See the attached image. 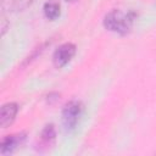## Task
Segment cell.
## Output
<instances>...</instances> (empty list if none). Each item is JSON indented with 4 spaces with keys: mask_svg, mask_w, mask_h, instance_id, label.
<instances>
[{
    "mask_svg": "<svg viewBox=\"0 0 156 156\" xmlns=\"http://www.w3.org/2000/svg\"><path fill=\"white\" fill-rule=\"evenodd\" d=\"M55 135H56V133H55L54 126H52V124H48V126L43 129V132H41V134H40V143H41L43 145H45V146H49V145L54 141Z\"/></svg>",
    "mask_w": 156,
    "mask_h": 156,
    "instance_id": "cell-8",
    "label": "cell"
},
{
    "mask_svg": "<svg viewBox=\"0 0 156 156\" xmlns=\"http://www.w3.org/2000/svg\"><path fill=\"white\" fill-rule=\"evenodd\" d=\"M136 15L133 11L122 12L119 10L110 11L104 18V26L106 29L118 33V34H127L135 20Z\"/></svg>",
    "mask_w": 156,
    "mask_h": 156,
    "instance_id": "cell-1",
    "label": "cell"
},
{
    "mask_svg": "<svg viewBox=\"0 0 156 156\" xmlns=\"http://www.w3.org/2000/svg\"><path fill=\"white\" fill-rule=\"evenodd\" d=\"M66 1H76V0H66Z\"/></svg>",
    "mask_w": 156,
    "mask_h": 156,
    "instance_id": "cell-9",
    "label": "cell"
},
{
    "mask_svg": "<svg viewBox=\"0 0 156 156\" xmlns=\"http://www.w3.org/2000/svg\"><path fill=\"white\" fill-rule=\"evenodd\" d=\"M32 1L33 0H1V6L10 12H18L27 9Z\"/></svg>",
    "mask_w": 156,
    "mask_h": 156,
    "instance_id": "cell-6",
    "label": "cell"
},
{
    "mask_svg": "<svg viewBox=\"0 0 156 156\" xmlns=\"http://www.w3.org/2000/svg\"><path fill=\"white\" fill-rule=\"evenodd\" d=\"M44 15L46 18L49 20H56L58 16H60V4L57 1H54V0H49L44 4Z\"/></svg>",
    "mask_w": 156,
    "mask_h": 156,
    "instance_id": "cell-7",
    "label": "cell"
},
{
    "mask_svg": "<svg viewBox=\"0 0 156 156\" xmlns=\"http://www.w3.org/2000/svg\"><path fill=\"white\" fill-rule=\"evenodd\" d=\"M18 112V105L16 102H7L2 105L0 111V126L2 128H7L16 118Z\"/></svg>",
    "mask_w": 156,
    "mask_h": 156,
    "instance_id": "cell-4",
    "label": "cell"
},
{
    "mask_svg": "<svg viewBox=\"0 0 156 156\" xmlns=\"http://www.w3.org/2000/svg\"><path fill=\"white\" fill-rule=\"evenodd\" d=\"M83 113V104L80 101L73 100L65 105L62 111V122L66 129H73Z\"/></svg>",
    "mask_w": 156,
    "mask_h": 156,
    "instance_id": "cell-2",
    "label": "cell"
},
{
    "mask_svg": "<svg viewBox=\"0 0 156 156\" xmlns=\"http://www.w3.org/2000/svg\"><path fill=\"white\" fill-rule=\"evenodd\" d=\"M76 54V46L74 44L72 43H66V44H62L61 46H58L54 55H52V61H54V65L56 67H63L65 65H67L72 57L74 56Z\"/></svg>",
    "mask_w": 156,
    "mask_h": 156,
    "instance_id": "cell-3",
    "label": "cell"
},
{
    "mask_svg": "<svg viewBox=\"0 0 156 156\" xmlns=\"http://www.w3.org/2000/svg\"><path fill=\"white\" fill-rule=\"evenodd\" d=\"M23 139H24V135H23V134H12V135H7V136L4 138L2 141H1L0 152H1L2 155L11 154V152L22 143Z\"/></svg>",
    "mask_w": 156,
    "mask_h": 156,
    "instance_id": "cell-5",
    "label": "cell"
}]
</instances>
